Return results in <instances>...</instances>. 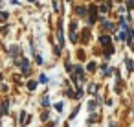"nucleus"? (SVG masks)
<instances>
[{
  "mask_svg": "<svg viewBox=\"0 0 134 127\" xmlns=\"http://www.w3.org/2000/svg\"><path fill=\"white\" fill-rule=\"evenodd\" d=\"M70 37H72V41H77V39H75V22H72V28H70Z\"/></svg>",
  "mask_w": 134,
  "mask_h": 127,
  "instance_id": "obj_1",
  "label": "nucleus"
},
{
  "mask_svg": "<svg viewBox=\"0 0 134 127\" xmlns=\"http://www.w3.org/2000/svg\"><path fill=\"white\" fill-rule=\"evenodd\" d=\"M22 72H24V74H28V72H30V65H28V61H26V59H22Z\"/></svg>",
  "mask_w": 134,
  "mask_h": 127,
  "instance_id": "obj_2",
  "label": "nucleus"
},
{
  "mask_svg": "<svg viewBox=\"0 0 134 127\" xmlns=\"http://www.w3.org/2000/svg\"><path fill=\"white\" fill-rule=\"evenodd\" d=\"M101 43H103V44H108V46H110V37H108V35H103V37H101Z\"/></svg>",
  "mask_w": 134,
  "mask_h": 127,
  "instance_id": "obj_3",
  "label": "nucleus"
},
{
  "mask_svg": "<svg viewBox=\"0 0 134 127\" xmlns=\"http://www.w3.org/2000/svg\"><path fill=\"white\" fill-rule=\"evenodd\" d=\"M127 66H129V70H134V63L130 59H127Z\"/></svg>",
  "mask_w": 134,
  "mask_h": 127,
  "instance_id": "obj_4",
  "label": "nucleus"
},
{
  "mask_svg": "<svg viewBox=\"0 0 134 127\" xmlns=\"http://www.w3.org/2000/svg\"><path fill=\"white\" fill-rule=\"evenodd\" d=\"M28 87H30L31 90H35V88H37V83H35V81H30V83H28Z\"/></svg>",
  "mask_w": 134,
  "mask_h": 127,
  "instance_id": "obj_5",
  "label": "nucleus"
},
{
  "mask_svg": "<svg viewBox=\"0 0 134 127\" xmlns=\"http://www.w3.org/2000/svg\"><path fill=\"white\" fill-rule=\"evenodd\" d=\"M118 39H119V41H125V39H127V35H125V31H121V33L118 35Z\"/></svg>",
  "mask_w": 134,
  "mask_h": 127,
  "instance_id": "obj_6",
  "label": "nucleus"
},
{
  "mask_svg": "<svg viewBox=\"0 0 134 127\" xmlns=\"http://www.w3.org/2000/svg\"><path fill=\"white\" fill-rule=\"evenodd\" d=\"M24 121H26V112H22V114H20V123L24 125Z\"/></svg>",
  "mask_w": 134,
  "mask_h": 127,
  "instance_id": "obj_7",
  "label": "nucleus"
}]
</instances>
